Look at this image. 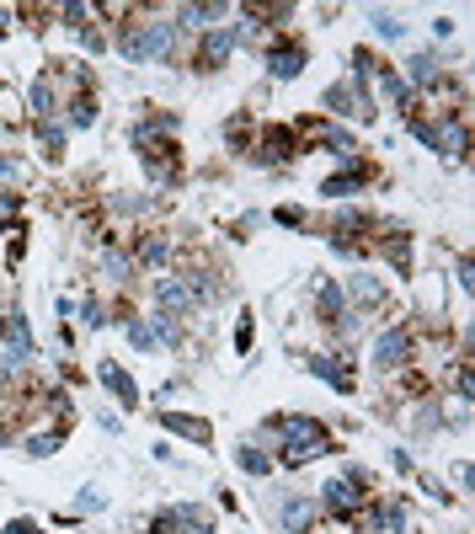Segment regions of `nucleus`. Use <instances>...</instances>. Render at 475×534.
<instances>
[{"label": "nucleus", "mask_w": 475, "mask_h": 534, "mask_svg": "<svg viewBox=\"0 0 475 534\" xmlns=\"http://www.w3.org/2000/svg\"><path fill=\"white\" fill-rule=\"evenodd\" d=\"M273 433L284 438V465H304L315 454H331V433L310 417H273Z\"/></svg>", "instance_id": "1"}, {"label": "nucleus", "mask_w": 475, "mask_h": 534, "mask_svg": "<svg viewBox=\"0 0 475 534\" xmlns=\"http://www.w3.org/2000/svg\"><path fill=\"white\" fill-rule=\"evenodd\" d=\"M321 513H331V519H342V524H353L358 513H363V502H368V486H358V481H331V486H321Z\"/></svg>", "instance_id": "2"}, {"label": "nucleus", "mask_w": 475, "mask_h": 534, "mask_svg": "<svg viewBox=\"0 0 475 534\" xmlns=\"http://www.w3.org/2000/svg\"><path fill=\"white\" fill-rule=\"evenodd\" d=\"M416 358V337L412 326H390L379 342H374V369H385V374H396L401 363H412Z\"/></svg>", "instance_id": "3"}, {"label": "nucleus", "mask_w": 475, "mask_h": 534, "mask_svg": "<svg viewBox=\"0 0 475 534\" xmlns=\"http://www.w3.org/2000/svg\"><path fill=\"white\" fill-rule=\"evenodd\" d=\"M251 155H256V161H267V166H273V161H294V155H299L294 128H284V123H278V128H262V134H256V145H251Z\"/></svg>", "instance_id": "4"}, {"label": "nucleus", "mask_w": 475, "mask_h": 534, "mask_svg": "<svg viewBox=\"0 0 475 534\" xmlns=\"http://www.w3.org/2000/svg\"><path fill=\"white\" fill-rule=\"evenodd\" d=\"M230 54H236V33H203V38H198V49H192V70L214 75Z\"/></svg>", "instance_id": "5"}, {"label": "nucleus", "mask_w": 475, "mask_h": 534, "mask_svg": "<svg viewBox=\"0 0 475 534\" xmlns=\"http://www.w3.org/2000/svg\"><path fill=\"white\" fill-rule=\"evenodd\" d=\"M315 519H321V502L315 497H284V508H278V529L284 534H310Z\"/></svg>", "instance_id": "6"}, {"label": "nucleus", "mask_w": 475, "mask_h": 534, "mask_svg": "<svg viewBox=\"0 0 475 534\" xmlns=\"http://www.w3.org/2000/svg\"><path fill=\"white\" fill-rule=\"evenodd\" d=\"M118 49H123V60L150 64V16H134V22H123Z\"/></svg>", "instance_id": "7"}, {"label": "nucleus", "mask_w": 475, "mask_h": 534, "mask_svg": "<svg viewBox=\"0 0 475 534\" xmlns=\"http://www.w3.org/2000/svg\"><path fill=\"white\" fill-rule=\"evenodd\" d=\"M304 70V43H273L267 49V75L273 80H294Z\"/></svg>", "instance_id": "8"}, {"label": "nucleus", "mask_w": 475, "mask_h": 534, "mask_svg": "<svg viewBox=\"0 0 475 534\" xmlns=\"http://www.w3.org/2000/svg\"><path fill=\"white\" fill-rule=\"evenodd\" d=\"M27 102H33V118H54V108H60V75L49 70V75H38L33 80V91H27Z\"/></svg>", "instance_id": "9"}, {"label": "nucleus", "mask_w": 475, "mask_h": 534, "mask_svg": "<svg viewBox=\"0 0 475 534\" xmlns=\"http://www.w3.org/2000/svg\"><path fill=\"white\" fill-rule=\"evenodd\" d=\"M155 304H161V315H172V321H177V315H187L198 299L187 295V284H182V278H161V284H155Z\"/></svg>", "instance_id": "10"}, {"label": "nucleus", "mask_w": 475, "mask_h": 534, "mask_svg": "<svg viewBox=\"0 0 475 534\" xmlns=\"http://www.w3.org/2000/svg\"><path fill=\"white\" fill-rule=\"evenodd\" d=\"M326 108L342 113V118H363V123L374 118V102H363L353 86H331V91H326Z\"/></svg>", "instance_id": "11"}, {"label": "nucleus", "mask_w": 475, "mask_h": 534, "mask_svg": "<svg viewBox=\"0 0 475 534\" xmlns=\"http://www.w3.org/2000/svg\"><path fill=\"white\" fill-rule=\"evenodd\" d=\"M97 379L113 390V401H118V407H139V385L128 379V369H118V363H102V369H97Z\"/></svg>", "instance_id": "12"}, {"label": "nucleus", "mask_w": 475, "mask_h": 534, "mask_svg": "<svg viewBox=\"0 0 475 534\" xmlns=\"http://www.w3.org/2000/svg\"><path fill=\"white\" fill-rule=\"evenodd\" d=\"M315 304H321L326 326H337V321L348 315V295H342V284H331V278H321V289H315Z\"/></svg>", "instance_id": "13"}, {"label": "nucleus", "mask_w": 475, "mask_h": 534, "mask_svg": "<svg viewBox=\"0 0 475 534\" xmlns=\"http://www.w3.org/2000/svg\"><path fill=\"white\" fill-rule=\"evenodd\" d=\"M219 16H230V5H177V22H172V27H187V33H192V27H209V22H219Z\"/></svg>", "instance_id": "14"}, {"label": "nucleus", "mask_w": 475, "mask_h": 534, "mask_svg": "<svg viewBox=\"0 0 475 534\" xmlns=\"http://www.w3.org/2000/svg\"><path fill=\"white\" fill-rule=\"evenodd\" d=\"M161 422L172 427V433H182V438H192V444H209L214 438V427L203 422V417H182V412H161Z\"/></svg>", "instance_id": "15"}, {"label": "nucleus", "mask_w": 475, "mask_h": 534, "mask_svg": "<svg viewBox=\"0 0 475 534\" xmlns=\"http://www.w3.org/2000/svg\"><path fill=\"white\" fill-rule=\"evenodd\" d=\"M150 60H161V64L177 60V27L172 22H150Z\"/></svg>", "instance_id": "16"}, {"label": "nucleus", "mask_w": 475, "mask_h": 534, "mask_svg": "<svg viewBox=\"0 0 475 534\" xmlns=\"http://www.w3.org/2000/svg\"><path fill=\"white\" fill-rule=\"evenodd\" d=\"M0 337L11 342V358H33V332H27L22 315H5V321H0Z\"/></svg>", "instance_id": "17"}, {"label": "nucleus", "mask_w": 475, "mask_h": 534, "mask_svg": "<svg viewBox=\"0 0 475 534\" xmlns=\"http://www.w3.org/2000/svg\"><path fill=\"white\" fill-rule=\"evenodd\" d=\"M134 257H139L144 267H161V262L172 257V240H166V236H155V230H150V236H139V240H134Z\"/></svg>", "instance_id": "18"}, {"label": "nucleus", "mask_w": 475, "mask_h": 534, "mask_svg": "<svg viewBox=\"0 0 475 534\" xmlns=\"http://www.w3.org/2000/svg\"><path fill=\"white\" fill-rule=\"evenodd\" d=\"M363 177H368V172H363V166H348V172H342V177H331V182H321V192H326V198H353V192H363Z\"/></svg>", "instance_id": "19"}, {"label": "nucleus", "mask_w": 475, "mask_h": 534, "mask_svg": "<svg viewBox=\"0 0 475 534\" xmlns=\"http://www.w3.org/2000/svg\"><path fill=\"white\" fill-rule=\"evenodd\" d=\"M348 358H310V374H321V379H331L337 390H353V374L342 369Z\"/></svg>", "instance_id": "20"}, {"label": "nucleus", "mask_w": 475, "mask_h": 534, "mask_svg": "<svg viewBox=\"0 0 475 534\" xmlns=\"http://www.w3.org/2000/svg\"><path fill=\"white\" fill-rule=\"evenodd\" d=\"M348 295H353V304H363V310H379V304H385V289H379V278H363V273H358L353 284H348Z\"/></svg>", "instance_id": "21"}, {"label": "nucleus", "mask_w": 475, "mask_h": 534, "mask_svg": "<svg viewBox=\"0 0 475 534\" xmlns=\"http://www.w3.org/2000/svg\"><path fill=\"white\" fill-rule=\"evenodd\" d=\"M64 108H70V128H86V123H97V102H91V91H75Z\"/></svg>", "instance_id": "22"}, {"label": "nucleus", "mask_w": 475, "mask_h": 534, "mask_svg": "<svg viewBox=\"0 0 475 534\" xmlns=\"http://www.w3.org/2000/svg\"><path fill=\"white\" fill-rule=\"evenodd\" d=\"M368 22H374V33H379V38H406V22H401L396 11H385V5H374V11H368Z\"/></svg>", "instance_id": "23"}, {"label": "nucleus", "mask_w": 475, "mask_h": 534, "mask_svg": "<svg viewBox=\"0 0 475 534\" xmlns=\"http://www.w3.org/2000/svg\"><path fill=\"white\" fill-rule=\"evenodd\" d=\"M33 128H38V139H43V155H49V161H60V155H64V128L54 118L33 123Z\"/></svg>", "instance_id": "24"}, {"label": "nucleus", "mask_w": 475, "mask_h": 534, "mask_svg": "<svg viewBox=\"0 0 475 534\" xmlns=\"http://www.w3.org/2000/svg\"><path fill=\"white\" fill-rule=\"evenodd\" d=\"M236 460H240V471H251V475H267V471H273V460H267L262 449H251V444H240Z\"/></svg>", "instance_id": "25"}, {"label": "nucleus", "mask_w": 475, "mask_h": 534, "mask_svg": "<svg viewBox=\"0 0 475 534\" xmlns=\"http://www.w3.org/2000/svg\"><path fill=\"white\" fill-rule=\"evenodd\" d=\"M49 16H54V5H16V22H27L33 33H43V27H49Z\"/></svg>", "instance_id": "26"}, {"label": "nucleus", "mask_w": 475, "mask_h": 534, "mask_svg": "<svg viewBox=\"0 0 475 534\" xmlns=\"http://www.w3.org/2000/svg\"><path fill=\"white\" fill-rule=\"evenodd\" d=\"M22 449H27V454H33V460H49V454H54V449H60V433H33V438H27V444H22Z\"/></svg>", "instance_id": "27"}, {"label": "nucleus", "mask_w": 475, "mask_h": 534, "mask_svg": "<svg viewBox=\"0 0 475 534\" xmlns=\"http://www.w3.org/2000/svg\"><path fill=\"white\" fill-rule=\"evenodd\" d=\"M54 16H60L64 27H80V33H86V5H80V0H64V5H54Z\"/></svg>", "instance_id": "28"}, {"label": "nucleus", "mask_w": 475, "mask_h": 534, "mask_svg": "<svg viewBox=\"0 0 475 534\" xmlns=\"http://www.w3.org/2000/svg\"><path fill=\"white\" fill-rule=\"evenodd\" d=\"M225 139H230L236 150H251V118H230L225 123Z\"/></svg>", "instance_id": "29"}, {"label": "nucleus", "mask_w": 475, "mask_h": 534, "mask_svg": "<svg viewBox=\"0 0 475 534\" xmlns=\"http://www.w3.org/2000/svg\"><path fill=\"white\" fill-rule=\"evenodd\" d=\"M128 342H134V348H155V332H150V321H139V315H134V321H128Z\"/></svg>", "instance_id": "30"}, {"label": "nucleus", "mask_w": 475, "mask_h": 534, "mask_svg": "<svg viewBox=\"0 0 475 534\" xmlns=\"http://www.w3.org/2000/svg\"><path fill=\"white\" fill-rule=\"evenodd\" d=\"M0 182H22V166L11 155H0Z\"/></svg>", "instance_id": "31"}, {"label": "nucleus", "mask_w": 475, "mask_h": 534, "mask_svg": "<svg viewBox=\"0 0 475 534\" xmlns=\"http://www.w3.org/2000/svg\"><path fill=\"white\" fill-rule=\"evenodd\" d=\"M80 315H86V326H107V321H102V304H97V299H86V310H80Z\"/></svg>", "instance_id": "32"}, {"label": "nucleus", "mask_w": 475, "mask_h": 534, "mask_svg": "<svg viewBox=\"0 0 475 534\" xmlns=\"http://www.w3.org/2000/svg\"><path fill=\"white\" fill-rule=\"evenodd\" d=\"M278 225H304V209H278Z\"/></svg>", "instance_id": "33"}, {"label": "nucleus", "mask_w": 475, "mask_h": 534, "mask_svg": "<svg viewBox=\"0 0 475 534\" xmlns=\"http://www.w3.org/2000/svg\"><path fill=\"white\" fill-rule=\"evenodd\" d=\"M5 534H43V529H38V524H27V519H16V524H11Z\"/></svg>", "instance_id": "34"}, {"label": "nucleus", "mask_w": 475, "mask_h": 534, "mask_svg": "<svg viewBox=\"0 0 475 534\" xmlns=\"http://www.w3.org/2000/svg\"><path fill=\"white\" fill-rule=\"evenodd\" d=\"M5 22H11V16H5V11H0V33H5Z\"/></svg>", "instance_id": "35"}]
</instances>
